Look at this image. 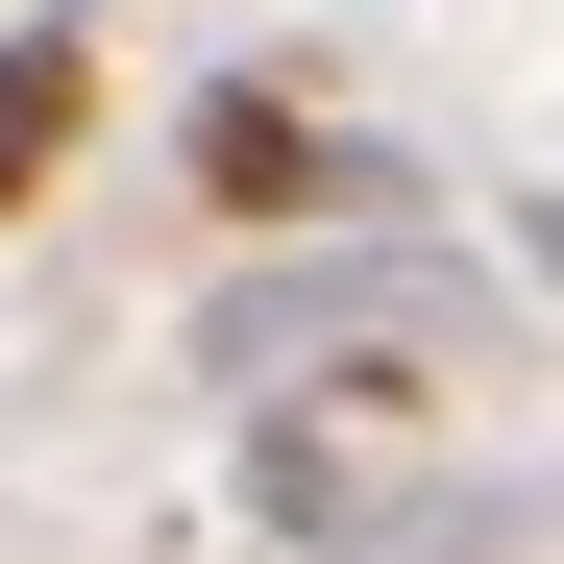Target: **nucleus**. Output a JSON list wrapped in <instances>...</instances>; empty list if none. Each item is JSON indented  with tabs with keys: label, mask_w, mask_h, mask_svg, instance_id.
Wrapping results in <instances>:
<instances>
[{
	"label": "nucleus",
	"mask_w": 564,
	"mask_h": 564,
	"mask_svg": "<svg viewBox=\"0 0 564 564\" xmlns=\"http://www.w3.org/2000/svg\"><path fill=\"white\" fill-rule=\"evenodd\" d=\"M197 368L221 393H393V417H442V393H491L516 368V295L466 246H295V270H246V295H197Z\"/></svg>",
	"instance_id": "f257e3e1"
},
{
	"label": "nucleus",
	"mask_w": 564,
	"mask_h": 564,
	"mask_svg": "<svg viewBox=\"0 0 564 564\" xmlns=\"http://www.w3.org/2000/svg\"><path fill=\"white\" fill-rule=\"evenodd\" d=\"M197 197H221V221H319V246H368V221H393V148H344L319 99L221 74V99H197Z\"/></svg>",
	"instance_id": "f03ea898"
},
{
	"label": "nucleus",
	"mask_w": 564,
	"mask_h": 564,
	"mask_svg": "<svg viewBox=\"0 0 564 564\" xmlns=\"http://www.w3.org/2000/svg\"><path fill=\"white\" fill-rule=\"evenodd\" d=\"M74 148H99V25H74V0H25V25H0V221H25Z\"/></svg>",
	"instance_id": "7ed1b4c3"
}]
</instances>
